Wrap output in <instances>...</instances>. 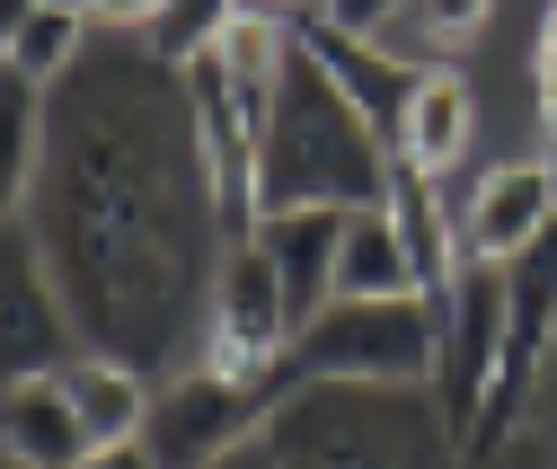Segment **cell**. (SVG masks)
Segmentation results:
<instances>
[{"instance_id": "obj_1", "label": "cell", "mask_w": 557, "mask_h": 469, "mask_svg": "<svg viewBox=\"0 0 557 469\" xmlns=\"http://www.w3.org/2000/svg\"><path fill=\"white\" fill-rule=\"evenodd\" d=\"M10 222L36 239L89 355L151 390L177 381L195 310L213 319V284L239 248L177 62L98 27V45L45 89V160Z\"/></svg>"}, {"instance_id": "obj_2", "label": "cell", "mask_w": 557, "mask_h": 469, "mask_svg": "<svg viewBox=\"0 0 557 469\" xmlns=\"http://www.w3.org/2000/svg\"><path fill=\"white\" fill-rule=\"evenodd\" d=\"M389 177H398L389 133L293 36L284 89H274V115H265V151H257V222H274V213H381Z\"/></svg>"}, {"instance_id": "obj_3", "label": "cell", "mask_w": 557, "mask_h": 469, "mask_svg": "<svg viewBox=\"0 0 557 469\" xmlns=\"http://www.w3.org/2000/svg\"><path fill=\"white\" fill-rule=\"evenodd\" d=\"M265 469H460V434L434 390L310 381L257 434Z\"/></svg>"}, {"instance_id": "obj_4", "label": "cell", "mask_w": 557, "mask_h": 469, "mask_svg": "<svg viewBox=\"0 0 557 469\" xmlns=\"http://www.w3.org/2000/svg\"><path fill=\"white\" fill-rule=\"evenodd\" d=\"M310 381H381V390H434L443 381V319L425 301H336L319 328H301L274 363L265 408H284Z\"/></svg>"}, {"instance_id": "obj_5", "label": "cell", "mask_w": 557, "mask_h": 469, "mask_svg": "<svg viewBox=\"0 0 557 469\" xmlns=\"http://www.w3.org/2000/svg\"><path fill=\"white\" fill-rule=\"evenodd\" d=\"M265 390L248 381H222L213 363H186L177 381L151 390V425H143V452L160 469H231L257 434H265Z\"/></svg>"}, {"instance_id": "obj_6", "label": "cell", "mask_w": 557, "mask_h": 469, "mask_svg": "<svg viewBox=\"0 0 557 469\" xmlns=\"http://www.w3.org/2000/svg\"><path fill=\"white\" fill-rule=\"evenodd\" d=\"M293 355V310H284V284H274V266L257 239L231 248L222 284H213V319H203V363H213L222 381H248L265 390L274 363Z\"/></svg>"}, {"instance_id": "obj_7", "label": "cell", "mask_w": 557, "mask_h": 469, "mask_svg": "<svg viewBox=\"0 0 557 469\" xmlns=\"http://www.w3.org/2000/svg\"><path fill=\"white\" fill-rule=\"evenodd\" d=\"M0 319H10V328H0V363H10V381H45V372L89 355L72 310H62V293H53V275H45V257H36V239L18 222H10V266H0Z\"/></svg>"}, {"instance_id": "obj_8", "label": "cell", "mask_w": 557, "mask_h": 469, "mask_svg": "<svg viewBox=\"0 0 557 469\" xmlns=\"http://www.w3.org/2000/svg\"><path fill=\"white\" fill-rule=\"evenodd\" d=\"M548 231H557V169H531V160L478 177V195L460 205V248H469V266H522Z\"/></svg>"}, {"instance_id": "obj_9", "label": "cell", "mask_w": 557, "mask_h": 469, "mask_svg": "<svg viewBox=\"0 0 557 469\" xmlns=\"http://www.w3.org/2000/svg\"><path fill=\"white\" fill-rule=\"evenodd\" d=\"M345 231H355V213H274V222H257V248H265L274 284H284V310H293V337L336 310Z\"/></svg>"}, {"instance_id": "obj_10", "label": "cell", "mask_w": 557, "mask_h": 469, "mask_svg": "<svg viewBox=\"0 0 557 469\" xmlns=\"http://www.w3.org/2000/svg\"><path fill=\"white\" fill-rule=\"evenodd\" d=\"M469 143H478V98H469V81L451 72H416V89H407V115H398V133H389V151H398V169H416V177H451L460 160H469Z\"/></svg>"}, {"instance_id": "obj_11", "label": "cell", "mask_w": 557, "mask_h": 469, "mask_svg": "<svg viewBox=\"0 0 557 469\" xmlns=\"http://www.w3.org/2000/svg\"><path fill=\"white\" fill-rule=\"evenodd\" d=\"M0 452H10V469H81L98 452L81 408H72V390H62V372L10 381V398H0Z\"/></svg>"}, {"instance_id": "obj_12", "label": "cell", "mask_w": 557, "mask_h": 469, "mask_svg": "<svg viewBox=\"0 0 557 469\" xmlns=\"http://www.w3.org/2000/svg\"><path fill=\"white\" fill-rule=\"evenodd\" d=\"M89 45H98V10H81V0H27V10H10V27H0V72L53 89Z\"/></svg>"}, {"instance_id": "obj_13", "label": "cell", "mask_w": 557, "mask_h": 469, "mask_svg": "<svg viewBox=\"0 0 557 469\" xmlns=\"http://www.w3.org/2000/svg\"><path fill=\"white\" fill-rule=\"evenodd\" d=\"M62 390H72V408H81V425H89L98 452L143 443V425H151V381L143 372H124L107 355H81V363H62Z\"/></svg>"}, {"instance_id": "obj_14", "label": "cell", "mask_w": 557, "mask_h": 469, "mask_svg": "<svg viewBox=\"0 0 557 469\" xmlns=\"http://www.w3.org/2000/svg\"><path fill=\"white\" fill-rule=\"evenodd\" d=\"M336 301H416V266H407L389 213H355L345 266H336Z\"/></svg>"}, {"instance_id": "obj_15", "label": "cell", "mask_w": 557, "mask_h": 469, "mask_svg": "<svg viewBox=\"0 0 557 469\" xmlns=\"http://www.w3.org/2000/svg\"><path fill=\"white\" fill-rule=\"evenodd\" d=\"M81 469H160V460H151V452H143V443H115V452H89V460H81Z\"/></svg>"}, {"instance_id": "obj_16", "label": "cell", "mask_w": 557, "mask_h": 469, "mask_svg": "<svg viewBox=\"0 0 557 469\" xmlns=\"http://www.w3.org/2000/svg\"><path fill=\"white\" fill-rule=\"evenodd\" d=\"M540 425H548V452H557V355H548V372H540Z\"/></svg>"}, {"instance_id": "obj_17", "label": "cell", "mask_w": 557, "mask_h": 469, "mask_svg": "<svg viewBox=\"0 0 557 469\" xmlns=\"http://www.w3.org/2000/svg\"><path fill=\"white\" fill-rule=\"evenodd\" d=\"M540 62H557V10H548V27H540Z\"/></svg>"}, {"instance_id": "obj_18", "label": "cell", "mask_w": 557, "mask_h": 469, "mask_svg": "<svg viewBox=\"0 0 557 469\" xmlns=\"http://www.w3.org/2000/svg\"><path fill=\"white\" fill-rule=\"evenodd\" d=\"M231 469H265V460H231Z\"/></svg>"}]
</instances>
